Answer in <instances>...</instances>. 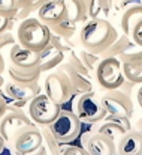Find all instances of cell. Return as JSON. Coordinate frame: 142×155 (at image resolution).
Masks as SVG:
<instances>
[{
	"label": "cell",
	"instance_id": "obj_1",
	"mask_svg": "<svg viewBox=\"0 0 142 155\" xmlns=\"http://www.w3.org/2000/svg\"><path fill=\"white\" fill-rule=\"evenodd\" d=\"M117 38H118L117 29L112 26V23L108 18L102 17L88 18L78 29L79 45L84 50L99 56L106 51Z\"/></svg>",
	"mask_w": 142,
	"mask_h": 155
},
{
	"label": "cell",
	"instance_id": "obj_2",
	"mask_svg": "<svg viewBox=\"0 0 142 155\" xmlns=\"http://www.w3.org/2000/svg\"><path fill=\"white\" fill-rule=\"evenodd\" d=\"M15 38L17 42L23 47L41 53L51 39V30L45 26L38 17H27L20 21V24L15 29Z\"/></svg>",
	"mask_w": 142,
	"mask_h": 155
},
{
	"label": "cell",
	"instance_id": "obj_3",
	"mask_svg": "<svg viewBox=\"0 0 142 155\" xmlns=\"http://www.w3.org/2000/svg\"><path fill=\"white\" fill-rule=\"evenodd\" d=\"M6 148L12 155H47L41 127L35 124L20 128Z\"/></svg>",
	"mask_w": 142,
	"mask_h": 155
},
{
	"label": "cell",
	"instance_id": "obj_4",
	"mask_svg": "<svg viewBox=\"0 0 142 155\" xmlns=\"http://www.w3.org/2000/svg\"><path fill=\"white\" fill-rule=\"evenodd\" d=\"M0 89L8 100V108H18V110H24L32 98H35L38 94L42 92V86L39 84V81L23 83V81H15L12 78L5 80Z\"/></svg>",
	"mask_w": 142,
	"mask_h": 155
},
{
	"label": "cell",
	"instance_id": "obj_5",
	"mask_svg": "<svg viewBox=\"0 0 142 155\" xmlns=\"http://www.w3.org/2000/svg\"><path fill=\"white\" fill-rule=\"evenodd\" d=\"M94 80L103 91H114L120 89L123 83L126 81L123 68H121V60L114 56H103L100 57L99 63L96 65L93 71Z\"/></svg>",
	"mask_w": 142,
	"mask_h": 155
},
{
	"label": "cell",
	"instance_id": "obj_6",
	"mask_svg": "<svg viewBox=\"0 0 142 155\" xmlns=\"http://www.w3.org/2000/svg\"><path fill=\"white\" fill-rule=\"evenodd\" d=\"M42 92L47 94L52 101H55L60 105L69 103L75 95L73 84H72L69 75L58 66L51 69L45 75L44 84H42Z\"/></svg>",
	"mask_w": 142,
	"mask_h": 155
},
{
	"label": "cell",
	"instance_id": "obj_7",
	"mask_svg": "<svg viewBox=\"0 0 142 155\" xmlns=\"http://www.w3.org/2000/svg\"><path fill=\"white\" fill-rule=\"evenodd\" d=\"M73 113L78 116L81 122L91 125L103 120L108 114L100 101V95L96 94L94 91L76 95V100L73 101Z\"/></svg>",
	"mask_w": 142,
	"mask_h": 155
},
{
	"label": "cell",
	"instance_id": "obj_8",
	"mask_svg": "<svg viewBox=\"0 0 142 155\" xmlns=\"http://www.w3.org/2000/svg\"><path fill=\"white\" fill-rule=\"evenodd\" d=\"M81 120L70 110H60L57 117L48 125L51 133L61 145H69L81 134Z\"/></svg>",
	"mask_w": 142,
	"mask_h": 155
},
{
	"label": "cell",
	"instance_id": "obj_9",
	"mask_svg": "<svg viewBox=\"0 0 142 155\" xmlns=\"http://www.w3.org/2000/svg\"><path fill=\"white\" fill-rule=\"evenodd\" d=\"M60 110H61V105L52 101L44 92L38 94L27 104V114L32 119V122L38 127L49 125L57 117Z\"/></svg>",
	"mask_w": 142,
	"mask_h": 155
},
{
	"label": "cell",
	"instance_id": "obj_10",
	"mask_svg": "<svg viewBox=\"0 0 142 155\" xmlns=\"http://www.w3.org/2000/svg\"><path fill=\"white\" fill-rule=\"evenodd\" d=\"M100 101L103 104L105 110L111 116H120V117H132L135 113L133 101L129 97L127 92L121 89L106 91L100 95Z\"/></svg>",
	"mask_w": 142,
	"mask_h": 155
},
{
	"label": "cell",
	"instance_id": "obj_11",
	"mask_svg": "<svg viewBox=\"0 0 142 155\" xmlns=\"http://www.w3.org/2000/svg\"><path fill=\"white\" fill-rule=\"evenodd\" d=\"M81 146L88 155H115V140L94 128L81 136Z\"/></svg>",
	"mask_w": 142,
	"mask_h": 155
},
{
	"label": "cell",
	"instance_id": "obj_12",
	"mask_svg": "<svg viewBox=\"0 0 142 155\" xmlns=\"http://www.w3.org/2000/svg\"><path fill=\"white\" fill-rule=\"evenodd\" d=\"M8 60H9V66H12L15 69H21V71L41 68V54L23 47L18 42H15L9 47Z\"/></svg>",
	"mask_w": 142,
	"mask_h": 155
},
{
	"label": "cell",
	"instance_id": "obj_13",
	"mask_svg": "<svg viewBox=\"0 0 142 155\" xmlns=\"http://www.w3.org/2000/svg\"><path fill=\"white\" fill-rule=\"evenodd\" d=\"M32 119L29 117V114L26 113V110H18V108H8L6 113L3 114V117L0 119V134L5 139L6 146L9 145L11 139L14 137V134L27 125H32Z\"/></svg>",
	"mask_w": 142,
	"mask_h": 155
},
{
	"label": "cell",
	"instance_id": "obj_14",
	"mask_svg": "<svg viewBox=\"0 0 142 155\" xmlns=\"http://www.w3.org/2000/svg\"><path fill=\"white\" fill-rule=\"evenodd\" d=\"M121 60V68L126 81L132 84H141L142 83V47L136 44L118 57Z\"/></svg>",
	"mask_w": 142,
	"mask_h": 155
},
{
	"label": "cell",
	"instance_id": "obj_15",
	"mask_svg": "<svg viewBox=\"0 0 142 155\" xmlns=\"http://www.w3.org/2000/svg\"><path fill=\"white\" fill-rule=\"evenodd\" d=\"M115 155H142V131L129 130L115 140Z\"/></svg>",
	"mask_w": 142,
	"mask_h": 155
},
{
	"label": "cell",
	"instance_id": "obj_16",
	"mask_svg": "<svg viewBox=\"0 0 142 155\" xmlns=\"http://www.w3.org/2000/svg\"><path fill=\"white\" fill-rule=\"evenodd\" d=\"M94 130L106 134V136H109L114 140H117L126 131L132 130V124H130V117H120V116L106 114L103 120L96 124Z\"/></svg>",
	"mask_w": 142,
	"mask_h": 155
},
{
	"label": "cell",
	"instance_id": "obj_17",
	"mask_svg": "<svg viewBox=\"0 0 142 155\" xmlns=\"http://www.w3.org/2000/svg\"><path fill=\"white\" fill-rule=\"evenodd\" d=\"M36 17L45 26L51 27L66 17V8L61 0H47L36 9Z\"/></svg>",
	"mask_w": 142,
	"mask_h": 155
},
{
	"label": "cell",
	"instance_id": "obj_18",
	"mask_svg": "<svg viewBox=\"0 0 142 155\" xmlns=\"http://www.w3.org/2000/svg\"><path fill=\"white\" fill-rule=\"evenodd\" d=\"M58 68H61V69L69 75V78H70V81H72V84H73L75 95H79V94L93 91V84H91V81H90L91 78L87 77V75H84V74H81L79 71H76V69H75L70 63H67L66 60H63V62L58 65Z\"/></svg>",
	"mask_w": 142,
	"mask_h": 155
},
{
	"label": "cell",
	"instance_id": "obj_19",
	"mask_svg": "<svg viewBox=\"0 0 142 155\" xmlns=\"http://www.w3.org/2000/svg\"><path fill=\"white\" fill-rule=\"evenodd\" d=\"M39 54H41V69H42V72L57 68L66 57V53L63 51L57 44H54L51 41Z\"/></svg>",
	"mask_w": 142,
	"mask_h": 155
},
{
	"label": "cell",
	"instance_id": "obj_20",
	"mask_svg": "<svg viewBox=\"0 0 142 155\" xmlns=\"http://www.w3.org/2000/svg\"><path fill=\"white\" fill-rule=\"evenodd\" d=\"M61 2L66 8V18L79 26L88 20L85 0H61Z\"/></svg>",
	"mask_w": 142,
	"mask_h": 155
},
{
	"label": "cell",
	"instance_id": "obj_21",
	"mask_svg": "<svg viewBox=\"0 0 142 155\" xmlns=\"http://www.w3.org/2000/svg\"><path fill=\"white\" fill-rule=\"evenodd\" d=\"M141 18H142V5H139V6H130V8L123 9L121 18H120L121 32L129 36L132 27H133Z\"/></svg>",
	"mask_w": 142,
	"mask_h": 155
},
{
	"label": "cell",
	"instance_id": "obj_22",
	"mask_svg": "<svg viewBox=\"0 0 142 155\" xmlns=\"http://www.w3.org/2000/svg\"><path fill=\"white\" fill-rule=\"evenodd\" d=\"M85 3H87L88 18H96V17L108 18L114 6V0H85Z\"/></svg>",
	"mask_w": 142,
	"mask_h": 155
},
{
	"label": "cell",
	"instance_id": "obj_23",
	"mask_svg": "<svg viewBox=\"0 0 142 155\" xmlns=\"http://www.w3.org/2000/svg\"><path fill=\"white\" fill-rule=\"evenodd\" d=\"M9 78L15 80V81H23V83H33V81H39L41 75H42V69L41 68H35V69H29V71H21V69H15L12 66H8L6 69Z\"/></svg>",
	"mask_w": 142,
	"mask_h": 155
},
{
	"label": "cell",
	"instance_id": "obj_24",
	"mask_svg": "<svg viewBox=\"0 0 142 155\" xmlns=\"http://www.w3.org/2000/svg\"><path fill=\"white\" fill-rule=\"evenodd\" d=\"M78 29H79V24L70 21L66 17L61 21H58L57 24L49 27L51 35H55V36H60V38H73L78 33Z\"/></svg>",
	"mask_w": 142,
	"mask_h": 155
},
{
	"label": "cell",
	"instance_id": "obj_25",
	"mask_svg": "<svg viewBox=\"0 0 142 155\" xmlns=\"http://www.w3.org/2000/svg\"><path fill=\"white\" fill-rule=\"evenodd\" d=\"M135 44H133V41L127 36V35H121V36H118L114 42H112V45L106 50L105 53H102L100 56H114V57H120V56H123L124 53H127L132 47H133Z\"/></svg>",
	"mask_w": 142,
	"mask_h": 155
},
{
	"label": "cell",
	"instance_id": "obj_26",
	"mask_svg": "<svg viewBox=\"0 0 142 155\" xmlns=\"http://www.w3.org/2000/svg\"><path fill=\"white\" fill-rule=\"evenodd\" d=\"M42 131V137H44V146L47 149V155H60V151L63 148V145L55 139V136L51 133L48 125H42L41 127Z\"/></svg>",
	"mask_w": 142,
	"mask_h": 155
},
{
	"label": "cell",
	"instance_id": "obj_27",
	"mask_svg": "<svg viewBox=\"0 0 142 155\" xmlns=\"http://www.w3.org/2000/svg\"><path fill=\"white\" fill-rule=\"evenodd\" d=\"M73 53H75V54H76V57L79 59V62L84 65V68H85L90 74H93L96 65H97V63H99V60H100V56H99V54H93V53L87 51V50H84L82 47H81V50H76V48L73 47Z\"/></svg>",
	"mask_w": 142,
	"mask_h": 155
},
{
	"label": "cell",
	"instance_id": "obj_28",
	"mask_svg": "<svg viewBox=\"0 0 142 155\" xmlns=\"http://www.w3.org/2000/svg\"><path fill=\"white\" fill-rule=\"evenodd\" d=\"M18 0H0V15L3 17H15Z\"/></svg>",
	"mask_w": 142,
	"mask_h": 155
},
{
	"label": "cell",
	"instance_id": "obj_29",
	"mask_svg": "<svg viewBox=\"0 0 142 155\" xmlns=\"http://www.w3.org/2000/svg\"><path fill=\"white\" fill-rule=\"evenodd\" d=\"M129 38L133 41V44H136L138 47H142V18L132 27Z\"/></svg>",
	"mask_w": 142,
	"mask_h": 155
},
{
	"label": "cell",
	"instance_id": "obj_30",
	"mask_svg": "<svg viewBox=\"0 0 142 155\" xmlns=\"http://www.w3.org/2000/svg\"><path fill=\"white\" fill-rule=\"evenodd\" d=\"M15 42H17L15 33H12L11 30H6V32L0 33V51H3L5 47H8V50H9V47Z\"/></svg>",
	"mask_w": 142,
	"mask_h": 155
},
{
	"label": "cell",
	"instance_id": "obj_31",
	"mask_svg": "<svg viewBox=\"0 0 142 155\" xmlns=\"http://www.w3.org/2000/svg\"><path fill=\"white\" fill-rule=\"evenodd\" d=\"M60 155H88L82 146H75V145H63Z\"/></svg>",
	"mask_w": 142,
	"mask_h": 155
},
{
	"label": "cell",
	"instance_id": "obj_32",
	"mask_svg": "<svg viewBox=\"0 0 142 155\" xmlns=\"http://www.w3.org/2000/svg\"><path fill=\"white\" fill-rule=\"evenodd\" d=\"M14 17H3L0 15V33L6 32V30H11L12 26H14Z\"/></svg>",
	"mask_w": 142,
	"mask_h": 155
},
{
	"label": "cell",
	"instance_id": "obj_33",
	"mask_svg": "<svg viewBox=\"0 0 142 155\" xmlns=\"http://www.w3.org/2000/svg\"><path fill=\"white\" fill-rule=\"evenodd\" d=\"M142 5V0H118V8L123 11L126 8H130V6H139Z\"/></svg>",
	"mask_w": 142,
	"mask_h": 155
},
{
	"label": "cell",
	"instance_id": "obj_34",
	"mask_svg": "<svg viewBox=\"0 0 142 155\" xmlns=\"http://www.w3.org/2000/svg\"><path fill=\"white\" fill-rule=\"evenodd\" d=\"M6 69H8V65H6L5 56H3V53L0 51V86L5 81V72H6Z\"/></svg>",
	"mask_w": 142,
	"mask_h": 155
},
{
	"label": "cell",
	"instance_id": "obj_35",
	"mask_svg": "<svg viewBox=\"0 0 142 155\" xmlns=\"http://www.w3.org/2000/svg\"><path fill=\"white\" fill-rule=\"evenodd\" d=\"M6 110H8V100L2 94V89H0V119L3 117V114L6 113Z\"/></svg>",
	"mask_w": 142,
	"mask_h": 155
},
{
	"label": "cell",
	"instance_id": "obj_36",
	"mask_svg": "<svg viewBox=\"0 0 142 155\" xmlns=\"http://www.w3.org/2000/svg\"><path fill=\"white\" fill-rule=\"evenodd\" d=\"M136 103L139 104V107L142 108V83L139 84V87L136 91Z\"/></svg>",
	"mask_w": 142,
	"mask_h": 155
},
{
	"label": "cell",
	"instance_id": "obj_37",
	"mask_svg": "<svg viewBox=\"0 0 142 155\" xmlns=\"http://www.w3.org/2000/svg\"><path fill=\"white\" fill-rule=\"evenodd\" d=\"M5 148H6V143H5V139L2 137V134H0V155L5 151Z\"/></svg>",
	"mask_w": 142,
	"mask_h": 155
},
{
	"label": "cell",
	"instance_id": "obj_38",
	"mask_svg": "<svg viewBox=\"0 0 142 155\" xmlns=\"http://www.w3.org/2000/svg\"><path fill=\"white\" fill-rule=\"evenodd\" d=\"M135 130H138V131H142V117L136 122V125H135Z\"/></svg>",
	"mask_w": 142,
	"mask_h": 155
}]
</instances>
